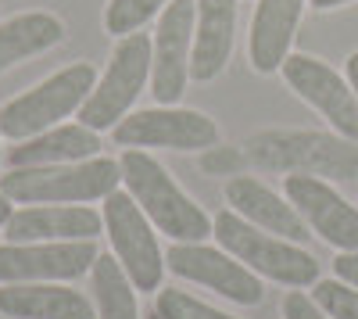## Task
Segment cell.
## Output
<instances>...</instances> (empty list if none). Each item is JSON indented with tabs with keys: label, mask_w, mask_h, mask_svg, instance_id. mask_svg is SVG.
I'll return each mask as SVG.
<instances>
[{
	"label": "cell",
	"mask_w": 358,
	"mask_h": 319,
	"mask_svg": "<svg viewBox=\"0 0 358 319\" xmlns=\"http://www.w3.org/2000/svg\"><path fill=\"white\" fill-rule=\"evenodd\" d=\"M169 0H108L104 8V29L111 36H129L165 11Z\"/></svg>",
	"instance_id": "cell-22"
},
{
	"label": "cell",
	"mask_w": 358,
	"mask_h": 319,
	"mask_svg": "<svg viewBox=\"0 0 358 319\" xmlns=\"http://www.w3.org/2000/svg\"><path fill=\"white\" fill-rule=\"evenodd\" d=\"M118 169H122L126 194L165 237H172L176 244H201L204 237H212L208 212L179 190V183L169 176V169L158 158L140 148H126V155L118 158Z\"/></svg>",
	"instance_id": "cell-1"
},
{
	"label": "cell",
	"mask_w": 358,
	"mask_h": 319,
	"mask_svg": "<svg viewBox=\"0 0 358 319\" xmlns=\"http://www.w3.org/2000/svg\"><path fill=\"white\" fill-rule=\"evenodd\" d=\"M118 148H169V151H212L219 143V126L194 108H147L129 111L111 129Z\"/></svg>",
	"instance_id": "cell-7"
},
{
	"label": "cell",
	"mask_w": 358,
	"mask_h": 319,
	"mask_svg": "<svg viewBox=\"0 0 358 319\" xmlns=\"http://www.w3.org/2000/svg\"><path fill=\"white\" fill-rule=\"evenodd\" d=\"M226 205L241 219H248L251 226L265 229L273 237H283L290 244L308 241V222L297 215V208L255 176H233L226 183Z\"/></svg>",
	"instance_id": "cell-14"
},
{
	"label": "cell",
	"mask_w": 358,
	"mask_h": 319,
	"mask_svg": "<svg viewBox=\"0 0 358 319\" xmlns=\"http://www.w3.org/2000/svg\"><path fill=\"white\" fill-rule=\"evenodd\" d=\"M94 309L97 319H140L136 309V287L118 266L115 255H97L94 262Z\"/></svg>",
	"instance_id": "cell-21"
},
{
	"label": "cell",
	"mask_w": 358,
	"mask_h": 319,
	"mask_svg": "<svg viewBox=\"0 0 358 319\" xmlns=\"http://www.w3.org/2000/svg\"><path fill=\"white\" fill-rule=\"evenodd\" d=\"M11 244H40V241H94L104 229V215L86 205H29L8 219Z\"/></svg>",
	"instance_id": "cell-15"
},
{
	"label": "cell",
	"mask_w": 358,
	"mask_h": 319,
	"mask_svg": "<svg viewBox=\"0 0 358 319\" xmlns=\"http://www.w3.org/2000/svg\"><path fill=\"white\" fill-rule=\"evenodd\" d=\"M348 83H351V90H355V97H358V50L348 57Z\"/></svg>",
	"instance_id": "cell-27"
},
{
	"label": "cell",
	"mask_w": 358,
	"mask_h": 319,
	"mask_svg": "<svg viewBox=\"0 0 358 319\" xmlns=\"http://www.w3.org/2000/svg\"><path fill=\"white\" fill-rule=\"evenodd\" d=\"M280 72L290 90L308 101L344 140H358V97L341 72L312 54H287Z\"/></svg>",
	"instance_id": "cell-11"
},
{
	"label": "cell",
	"mask_w": 358,
	"mask_h": 319,
	"mask_svg": "<svg viewBox=\"0 0 358 319\" xmlns=\"http://www.w3.org/2000/svg\"><path fill=\"white\" fill-rule=\"evenodd\" d=\"M15 215V208H11V201L4 197V194H0V226H8V219Z\"/></svg>",
	"instance_id": "cell-29"
},
{
	"label": "cell",
	"mask_w": 358,
	"mask_h": 319,
	"mask_svg": "<svg viewBox=\"0 0 358 319\" xmlns=\"http://www.w3.org/2000/svg\"><path fill=\"white\" fill-rule=\"evenodd\" d=\"M194 0H169L158 33L151 40V94L158 104L172 108L190 86V50H194Z\"/></svg>",
	"instance_id": "cell-9"
},
{
	"label": "cell",
	"mask_w": 358,
	"mask_h": 319,
	"mask_svg": "<svg viewBox=\"0 0 358 319\" xmlns=\"http://www.w3.org/2000/svg\"><path fill=\"white\" fill-rule=\"evenodd\" d=\"M312 8H319V11H334V8H344V4H355V0H308Z\"/></svg>",
	"instance_id": "cell-28"
},
{
	"label": "cell",
	"mask_w": 358,
	"mask_h": 319,
	"mask_svg": "<svg viewBox=\"0 0 358 319\" xmlns=\"http://www.w3.org/2000/svg\"><path fill=\"white\" fill-rule=\"evenodd\" d=\"M194 50H190V79L212 83L222 76L233 36H236V0H194Z\"/></svg>",
	"instance_id": "cell-17"
},
{
	"label": "cell",
	"mask_w": 358,
	"mask_h": 319,
	"mask_svg": "<svg viewBox=\"0 0 358 319\" xmlns=\"http://www.w3.org/2000/svg\"><path fill=\"white\" fill-rule=\"evenodd\" d=\"M355 140H337L322 133H268L248 143L251 155L265 165H283L308 176H337L355 180L358 176V148Z\"/></svg>",
	"instance_id": "cell-8"
},
{
	"label": "cell",
	"mask_w": 358,
	"mask_h": 319,
	"mask_svg": "<svg viewBox=\"0 0 358 319\" xmlns=\"http://www.w3.org/2000/svg\"><path fill=\"white\" fill-rule=\"evenodd\" d=\"M65 40L62 18H54L47 11H25L8 22H0V76L15 69L18 62L33 54H43Z\"/></svg>",
	"instance_id": "cell-20"
},
{
	"label": "cell",
	"mask_w": 358,
	"mask_h": 319,
	"mask_svg": "<svg viewBox=\"0 0 358 319\" xmlns=\"http://www.w3.org/2000/svg\"><path fill=\"white\" fill-rule=\"evenodd\" d=\"M334 273H337V280L358 287V251H341L334 258Z\"/></svg>",
	"instance_id": "cell-26"
},
{
	"label": "cell",
	"mask_w": 358,
	"mask_h": 319,
	"mask_svg": "<svg viewBox=\"0 0 358 319\" xmlns=\"http://www.w3.org/2000/svg\"><path fill=\"white\" fill-rule=\"evenodd\" d=\"M0 316L8 319H97L86 295L65 283H0Z\"/></svg>",
	"instance_id": "cell-18"
},
{
	"label": "cell",
	"mask_w": 358,
	"mask_h": 319,
	"mask_svg": "<svg viewBox=\"0 0 358 319\" xmlns=\"http://www.w3.org/2000/svg\"><path fill=\"white\" fill-rule=\"evenodd\" d=\"M122 183V169L111 158H90L72 165L8 169L0 176V194L11 205H86L104 201Z\"/></svg>",
	"instance_id": "cell-2"
},
{
	"label": "cell",
	"mask_w": 358,
	"mask_h": 319,
	"mask_svg": "<svg viewBox=\"0 0 358 319\" xmlns=\"http://www.w3.org/2000/svg\"><path fill=\"white\" fill-rule=\"evenodd\" d=\"M165 266L179 280L201 283L233 305H262V298H265L262 276H255L244 262H236L229 251L208 248L204 241L201 244H172L165 251Z\"/></svg>",
	"instance_id": "cell-10"
},
{
	"label": "cell",
	"mask_w": 358,
	"mask_h": 319,
	"mask_svg": "<svg viewBox=\"0 0 358 319\" xmlns=\"http://www.w3.org/2000/svg\"><path fill=\"white\" fill-rule=\"evenodd\" d=\"M97 262L94 241L0 244V283H62L90 273Z\"/></svg>",
	"instance_id": "cell-12"
},
{
	"label": "cell",
	"mask_w": 358,
	"mask_h": 319,
	"mask_svg": "<svg viewBox=\"0 0 358 319\" xmlns=\"http://www.w3.org/2000/svg\"><path fill=\"white\" fill-rule=\"evenodd\" d=\"M212 237L219 241L222 251H229L236 262H244L255 276L276 280L283 287H294V291L312 287L319 280L315 255H308L305 248H297L283 237H273V234H265V229L251 226L233 208H222L212 219Z\"/></svg>",
	"instance_id": "cell-3"
},
{
	"label": "cell",
	"mask_w": 358,
	"mask_h": 319,
	"mask_svg": "<svg viewBox=\"0 0 358 319\" xmlns=\"http://www.w3.org/2000/svg\"><path fill=\"white\" fill-rule=\"evenodd\" d=\"M147 79H151V36L147 33H129L118 40L104 76L94 83L90 97L79 108V122L86 129H115L129 115L136 97L143 94Z\"/></svg>",
	"instance_id": "cell-5"
},
{
	"label": "cell",
	"mask_w": 358,
	"mask_h": 319,
	"mask_svg": "<svg viewBox=\"0 0 358 319\" xmlns=\"http://www.w3.org/2000/svg\"><path fill=\"white\" fill-rule=\"evenodd\" d=\"M312 302L330 316V319H358V287L344 280H315L312 283Z\"/></svg>",
	"instance_id": "cell-23"
},
{
	"label": "cell",
	"mask_w": 358,
	"mask_h": 319,
	"mask_svg": "<svg viewBox=\"0 0 358 319\" xmlns=\"http://www.w3.org/2000/svg\"><path fill=\"white\" fill-rule=\"evenodd\" d=\"M101 155V136L86 129L83 122L76 126H54L40 136L22 140L18 148L8 151L11 169H43V165H72V162H90Z\"/></svg>",
	"instance_id": "cell-19"
},
{
	"label": "cell",
	"mask_w": 358,
	"mask_h": 319,
	"mask_svg": "<svg viewBox=\"0 0 358 319\" xmlns=\"http://www.w3.org/2000/svg\"><path fill=\"white\" fill-rule=\"evenodd\" d=\"M283 319H330L315 302H312V295H305V291H290L287 298H283Z\"/></svg>",
	"instance_id": "cell-25"
},
{
	"label": "cell",
	"mask_w": 358,
	"mask_h": 319,
	"mask_svg": "<svg viewBox=\"0 0 358 319\" xmlns=\"http://www.w3.org/2000/svg\"><path fill=\"white\" fill-rule=\"evenodd\" d=\"M104 229H108V241L115 248L118 266L133 280L136 295L140 291H162L165 255H162L151 219L140 212V205L129 194L111 190L104 197Z\"/></svg>",
	"instance_id": "cell-6"
},
{
	"label": "cell",
	"mask_w": 358,
	"mask_h": 319,
	"mask_svg": "<svg viewBox=\"0 0 358 319\" xmlns=\"http://www.w3.org/2000/svg\"><path fill=\"white\" fill-rule=\"evenodd\" d=\"M147 319H162V316H158V312H151V316H147Z\"/></svg>",
	"instance_id": "cell-30"
},
{
	"label": "cell",
	"mask_w": 358,
	"mask_h": 319,
	"mask_svg": "<svg viewBox=\"0 0 358 319\" xmlns=\"http://www.w3.org/2000/svg\"><path fill=\"white\" fill-rule=\"evenodd\" d=\"M308 0H258L251 18V40H248V62L255 72L273 76L283 69L297 22L305 15Z\"/></svg>",
	"instance_id": "cell-16"
},
{
	"label": "cell",
	"mask_w": 358,
	"mask_h": 319,
	"mask_svg": "<svg viewBox=\"0 0 358 319\" xmlns=\"http://www.w3.org/2000/svg\"><path fill=\"white\" fill-rule=\"evenodd\" d=\"M94 83H97V69L90 62H76L62 72H54L40 86H33V90H25L22 97L0 108V136L22 143L29 136H40L54 126H62V119L83 108Z\"/></svg>",
	"instance_id": "cell-4"
},
{
	"label": "cell",
	"mask_w": 358,
	"mask_h": 319,
	"mask_svg": "<svg viewBox=\"0 0 358 319\" xmlns=\"http://www.w3.org/2000/svg\"><path fill=\"white\" fill-rule=\"evenodd\" d=\"M283 194L315 237H322L337 251H358V208L326 180L308 176V172H290L283 180Z\"/></svg>",
	"instance_id": "cell-13"
},
{
	"label": "cell",
	"mask_w": 358,
	"mask_h": 319,
	"mask_svg": "<svg viewBox=\"0 0 358 319\" xmlns=\"http://www.w3.org/2000/svg\"><path fill=\"white\" fill-rule=\"evenodd\" d=\"M155 312L162 319H236V316H226L212 305L197 302L194 295L187 291H176V287H165V291H155Z\"/></svg>",
	"instance_id": "cell-24"
}]
</instances>
